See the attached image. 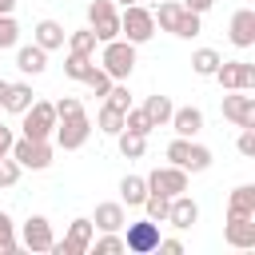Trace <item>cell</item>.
Returning <instances> with one entry per match:
<instances>
[{"label": "cell", "instance_id": "cell-1", "mask_svg": "<svg viewBox=\"0 0 255 255\" xmlns=\"http://www.w3.org/2000/svg\"><path fill=\"white\" fill-rule=\"evenodd\" d=\"M155 28L171 32V36H179V40H191V36H199V16L187 12V8L175 4V0H159V8H155Z\"/></svg>", "mask_w": 255, "mask_h": 255}, {"label": "cell", "instance_id": "cell-2", "mask_svg": "<svg viewBox=\"0 0 255 255\" xmlns=\"http://www.w3.org/2000/svg\"><path fill=\"white\" fill-rule=\"evenodd\" d=\"M100 68H104L112 80H128V76H131V68H135V44H128L124 36L108 40V44H104V52H100Z\"/></svg>", "mask_w": 255, "mask_h": 255}, {"label": "cell", "instance_id": "cell-3", "mask_svg": "<svg viewBox=\"0 0 255 255\" xmlns=\"http://www.w3.org/2000/svg\"><path fill=\"white\" fill-rule=\"evenodd\" d=\"M120 36L128 40V44H147L151 36H155V16L147 12V8H139V4H128L124 12H120Z\"/></svg>", "mask_w": 255, "mask_h": 255}, {"label": "cell", "instance_id": "cell-4", "mask_svg": "<svg viewBox=\"0 0 255 255\" xmlns=\"http://www.w3.org/2000/svg\"><path fill=\"white\" fill-rule=\"evenodd\" d=\"M56 143L64 147V151H76V147H84L88 143V135H92V120L84 116V108L80 112H68V116H60L56 120Z\"/></svg>", "mask_w": 255, "mask_h": 255}, {"label": "cell", "instance_id": "cell-5", "mask_svg": "<svg viewBox=\"0 0 255 255\" xmlns=\"http://www.w3.org/2000/svg\"><path fill=\"white\" fill-rule=\"evenodd\" d=\"M20 167H28V171H44V167H52V143L48 139H28V135H20V139H12V151H8Z\"/></svg>", "mask_w": 255, "mask_h": 255}, {"label": "cell", "instance_id": "cell-6", "mask_svg": "<svg viewBox=\"0 0 255 255\" xmlns=\"http://www.w3.org/2000/svg\"><path fill=\"white\" fill-rule=\"evenodd\" d=\"M167 159H171L175 167H183V171H207V167H211V147L175 135V139L167 143Z\"/></svg>", "mask_w": 255, "mask_h": 255}, {"label": "cell", "instance_id": "cell-7", "mask_svg": "<svg viewBox=\"0 0 255 255\" xmlns=\"http://www.w3.org/2000/svg\"><path fill=\"white\" fill-rule=\"evenodd\" d=\"M20 116H24V124H20V128H24V135H28V139H48V135L56 131V108H52L48 100H32Z\"/></svg>", "mask_w": 255, "mask_h": 255}, {"label": "cell", "instance_id": "cell-8", "mask_svg": "<svg viewBox=\"0 0 255 255\" xmlns=\"http://www.w3.org/2000/svg\"><path fill=\"white\" fill-rule=\"evenodd\" d=\"M92 235H96V223L88 215H80V219L68 223L64 239L52 243V255H84V251H92Z\"/></svg>", "mask_w": 255, "mask_h": 255}, {"label": "cell", "instance_id": "cell-9", "mask_svg": "<svg viewBox=\"0 0 255 255\" xmlns=\"http://www.w3.org/2000/svg\"><path fill=\"white\" fill-rule=\"evenodd\" d=\"M88 28L96 32L100 44L116 40V36H120V12H116V4H112V0H92V4H88Z\"/></svg>", "mask_w": 255, "mask_h": 255}, {"label": "cell", "instance_id": "cell-10", "mask_svg": "<svg viewBox=\"0 0 255 255\" xmlns=\"http://www.w3.org/2000/svg\"><path fill=\"white\" fill-rule=\"evenodd\" d=\"M215 80H219V88L223 92H251L255 88V64H247V60H219V68H215Z\"/></svg>", "mask_w": 255, "mask_h": 255}, {"label": "cell", "instance_id": "cell-11", "mask_svg": "<svg viewBox=\"0 0 255 255\" xmlns=\"http://www.w3.org/2000/svg\"><path fill=\"white\" fill-rule=\"evenodd\" d=\"M155 243H159V223H155V219H135V223H128V231H124V251H131V255H151Z\"/></svg>", "mask_w": 255, "mask_h": 255}, {"label": "cell", "instance_id": "cell-12", "mask_svg": "<svg viewBox=\"0 0 255 255\" xmlns=\"http://www.w3.org/2000/svg\"><path fill=\"white\" fill-rule=\"evenodd\" d=\"M223 120H231L235 128H255V96L247 92H227L223 96Z\"/></svg>", "mask_w": 255, "mask_h": 255}, {"label": "cell", "instance_id": "cell-13", "mask_svg": "<svg viewBox=\"0 0 255 255\" xmlns=\"http://www.w3.org/2000/svg\"><path fill=\"white\" fill-rule=\"evenodd\" d=\"M143 179H147V191H159V195H179V191H187V171L175 167V163L155 167V171L143 175Z\"/></svg>", "mask_w": 255, "mask_h": 255}, {"label": "cell", "instance_id": "cell-14", "mask_svg": "<svg viewBox=\"0 0 255 255\" xmlns=\"http://www.w3.org/2000/svg\"><path fill=\"white\" fill-rule=\"evenodd\" d=\"M52 243H56L52 223L44 215H28L24 219V231H20V247H28V251H52Z\"/></svg>", "mask_w": 255, "mask_h": 255}, {"label": "cell", "instance_id": "cell-15", "mask_svg": "<svg viewBox=\"0 0 255 255\" xmlns=\"http://www.w3.org/2000/svg\"><path fill=\"white\" fill-rule=\"evenodd\" d=\"M223 239H227V247H235V251H251V247H255V215H227Z\"/></svg>", "mask_w": 255, "mask_h": 255}, {"label": "cell", "instance_id": "cell-16", "mask_svg": "<svg viewBox=\"0 0 255 255\" xmlns=\"http://www.w3.org/2000/svg\"><path fill=\"white\" fill-rule=\"evenodd\" d=\"M163 223H171V227H179V231H187L191 223H199V203L187 195V191H179V195H171V203H167V219Z\"/></svg>", "mask_w": 255, "mask_h": 255}, {"label": "cell", "instance_id": "cell-17", "mask_svg": "<svg viewBox=\"0 0 255 255\" xmlns=\"http://www.w3.org/2000/svg\"><path fill=\"white\" fill-rule=\"evenodd\" d=\"M167 124H171V131H175V135L191 139V135H199V131H203V112H199V108H191V104H187V108H171V120H167Z\"/></svg>", "mask_w": 255, "mask_h": 255}, {"label": "cell", "instance_id": "cell-18", "mask_svg": "<svg viewBox=\"0 0 255 255\" xmlns=\"http://www.w3.org/2000/svg\"><path fill=\"white\" fill-rule=\"evenodd\" d=\"M227 36H231L235 48H251V44H255V12H251V8H239V12L231 16Z\"/></svg>", "mask_w": 255, "mask_h": 255}, {"label": "cell", "instance_id": "cell-19", "mask_svg": "<svg viewBox=\"0 0 255 255\" xmlns=\"http://www.w3.org/2000/svg\"><path fill=\"white\" fill-rule=\"evenodd\" d=\"M16 68H20L24 76H40V72L48 68V52H44L40 44H24V48H16Z\"/></svg>", "mask_w": 255, "mask_h": 255}, {"label": "cell", "instance_id": "cell-20", "mask_svg": "<svg viewBox=\"0 0 255 255\" xmlns=\"http://www.w3.org/2000/svg\"><path fill=\"white\" fill-rule=\"evenodd\" d=\"M32 44H40L44 52H52V48H64V40H68V32H64V24H56V20H40L36 28H32Z\"/></svg>", "mask_w": 255, "mask_h": 255}, {"label": "cell", "instance_id": "cell-21", "mask_svg": "<svg viewBox=\"0 0 255 255\" xmlns=\"http://www.w3.org/2000/svg\"><path fill=\"white\" fill-rule=\"evenodd\" d=\"M92 223H96L100 231H124V223H128V215H124V203H96V215H92Z\"/></svg>", "mask_w": 255, "mask_h": 255}, {"label": "cell", "instance_id": "cell-22", "mask_svg": "<svg viewBox=\"0 0 255 255\" xmlns=\"http://www.w3.org/2000/svg\"><path fill=\"white\" fill-rule=\"evenodd\" d=\"M227 215H255V183H239L227 195Z\"/></svg>", "mask_w": 255, "mask_h": 255}, {"label": "cell", "instance_id": "cell-23", "mask_svg": "<svg viewBox=\"0 0 255 255\" xmlns=\"http://www.w3.org/2000/svg\"><path fill=\"white\" fill-rule=\"evenodd\" d=\"M143 199H147V179H143V175H124V179H120V203L139 207Z\"/></svg>", "mask_w": 255, "mask_h": 255}, {"label": "cell", "instance_id": "cell-24", "mask_svg": "<svg viewBox=\"0 0 255 255\" xmlns=\"http://www.w3.org/2000/svg\"><path fill=\"white\" fill-rule=\"evenodd\" d=\"M171 108H175V104H171V96H159V92L143 100V112H147V120H151V128H163V124L171 120Z\"/></svg>", "mask_w": 255, "mask_h": 255}, {"label": "cell", "instance_id": "cell-25", "mask_svg": "<svg viewBox=\"0 0 255 255\" xmlns=\"http://www.w3.org/2000/svg\"><path fill=\"white\" fill-rule=\"evenodd\" d=\"M116 143H120V155L124 159H139L143 151H147V135H139V131H116Z\"/></svg>", "mask_w": 255, "mask_h": 255}, {"label": "cell", "instance_id": "cell-26", "mask_svg": "<svg viewBox=\"0 0 255 255\" xmlns=\"http://www.w3.org/2000/svg\"><path fill=\"white\" fill-rule=\"evenodd\" d=\"M219 60H223V56H219L215 48H195V52H191V72H195V76H215Z\"/></svg>", "mask_w": 255, "mask_h": 255}, {"label": "cell", "instance_id": "cell-27", "mask_svg": "<svg viewBox=\"0 0 255 255\" xmlns=\"http://www.w3.org/2000/svg\"><path fill=\"white\" fill-rule=\"evenodd\" d=\"M32 96H36V92H32V84H8V96H4V108L20 116V112H24L28 104H32Z\"/></svg>", "mask_w": 255, "mask_h": 255}, {"label": "cell", "instance_id": "cell-28", "mask_svg": "<svg viewBox=\"0 0 255 255\" xmlns=\"http://www.w3.org/2000/svg\"><path fill=\"white\" fill-rule=\"evenodd\" d=\"M96 128H100L104 135L124 131V112H120V108H112V104H104V108H100V116H96Z\"/></svg>", "mask_w": 255, "mask_h": 255}, {"label": "cell", "instance_id": "cell-29", "mask_svg": "<svg viewBox=\"0 0 255 255\" xmlns=\"http://www.w3.org/2000/svg\"><path fill=\"white\" fill-rule=\"evenodd\" d=\"M96 32L92 28H80V32H72L68 36V52H80V56H96Z\"/></svg>", "mask_w": 255, "mask_h": 255}, {"label": "cell", "instance_id": "cell-30", "mask_svg": "<svg viewBox=\"0 0 255 255\" xmlns=\"http://www.w3.org/2000/svg\"><path fill=\"white\" fill-rule=\"evenodd\" d=\"M92 68H96V60L92 56H80V52H68V60H64V76L68 80H84Z\"/></svg>", "mask_w": 255, "mask_h": 255}, {"label": "cell", "instance_id": "cell-31", "mask_svg": "<svg viewBox=\"0 0 255 255\" xmlns=\"http://www.w3.org/2000/svg\"><path fill=\"white\" fill-rule=\"evenodd\" d=\"M20 251V239H16V223L8 211H0V255H12Z\"/></svg>", "mask_w": 255, "mask_h": 255}, {"label": "cell", "instance_id": "cell-32", "mask_svg": "<svg viewBox=\"0 0 255 255\" xmlns=\"http://www.w3.org/2000/svg\"><path fill=\"white\" fill-rule=\"evenodd\" d=\"M167 203H171V195H159V191H147V199H143L139 207L147 211V219H155V223H163V219H167Z\"/></svg>", "mask_w": 255, "mask_h": 255}, {"label": "cell", "instance_id": "cell-33", "mask_svg": "<svg viewBox=\"0 0 255 255\" xmlns=\"http://www.w3.org/2000/svg\"><path fill=\"white\" fill-rule=\"evenodd\" d=\"M124 128H128V131H139V135H151V131H155L143 108H128V112H124Z\"/></svg>", "mask_w": 255, "mask_h": 255}, {"label": "cell", "instance_id": "cell-34", "mask_svg": "<svg viewBox=\"0 0 255 255\" xmlns=\"http://www.w3.org/2000/svg\"><path fill=\"white\" fill-rule=\"evenodd\" d=\"M104 104H112V108H120V112H128L131 108V92H128V84L120 80H112V88H108V96H104Z\"/></svg>", "mask_w": 255, "mask_h": 255}, {"label": "cell", "instance_id": "cell-35", "mask_svg": "<svg viewBox=\"0 0 255 255\" xmlns=\"http://www.w3.org/2000/svg\"><path fill=\"white\" fill-rule=\"evenodd\" d=\"M92 247H96V255H112V251H124V235H120V231H104L100 239L92 235Z\"/></svg>", "mask_w": 255, "mask_h": 255}, {"label": "cell", "instance_id": "cell-36", "mask_svg": "<svg viewBox=\"0 0 255 255\" xmlns=\"http://www.w3.org/2000/svg\"><path fill=\"white\" fill-rule=\"evenodd\" d=\"M84 84H88V88H92L96 96H108V88H112V76H108V72H104V68L96 64V68H92V72L84 76Z\"/></svg>", "mask_w": 255, "mask_h": 255}, {"label": "cell", "instance_id": "cell-37", "mask_svg": "<svg viewBox=\"0 0 255 255\" xmlns=\"http://www.w3.org/2000/svg\"><path fill=\"white\" fill-rule=\"evenodd\" d=\"M20 171H24V167H20L12 155H0V187H16Z\"/></svg>", "mask_w": 255, "mask_h": 255}, {"label": "cell", "instance_id": "cell-38", "mask_svg": "<svg viewBox=\"0 0 255 255\" xmlns=\"http://www.w3.org/2000/svg\"><path fill=\"white\" fill-rule=\"evenodd\" d=\"M16 40H20V24L12 16H0V48H16Z\"/></svg>", "mask_w": 255, "mask_h": 255}, {"label": "cell", "instance_id": "cell-39", "mask_svg": "<svg viewBox=\"0 0 255 255\" xmlns=\"http://www.w3.org/2000/svg\"><path fill=\"white\" fill-rule=\"evenodd\" d=\"M235 147H239V155H255V128H239V139H235Z\"/></svg>", "mask_w": 255, "mask_h": 255}, {"label": "cell", "instance_id": "cell-40", "mask_svg": "<svg viewBox=\"0 0 255 255\" xmlns=\"http://www.w3.org/2000/svg\"><path fill=\"white\" fill-rule=\"evenodd\" d=\"M52 108H56V120H60V116H68V112H80V108H84V104H80V100H76V96H64V100H56V104H52Z\"/></svg>", "mask_w": 255, "mask_h": 255}, {"label": "cell", "instance_id": "cell-41", "mask_svg": "<svg viewBox=\"0 0 255 255\" xmlns=\"http://www.w3.org/2000/svg\"><path fill=\"white\" fill-rule=\"evenodd\" d=\"M155 251H167V255H183V243H179V239H163V235H159Z\"/></svg>", "mask_w": 255, "mask_h": 255}, {"label": "cell", "instance_id": "cell-42", "mask_svg": "<svg viewBox=\"0 0 255 255\" xmlns=\"http://www.w3.org/2000/svg\"><path fill=\"white\" fill-rule=\"evenodd\" d=\"M12 139H16V135H12V128H8V124H0V155H8V151H12Z\"/></svg>", "mask_w": 255, "mask_h": 255}, {"label": "cell", "instance_id": "cell-43", "mask_svg": "<svg viewBox=\"0 0 255 255\" xmlns=\"http://www.w3.org/2000/svg\"><path fill=\"white\" fill-rule=\"evenodd\" d=\"M211 4H215V0H183V8H187V12H195V16H203Z\"/></svg>", "mask_w": 255, "mask_h": 255}, {"label": "cell", "instance_id": "cell-44", "mask_svg": "<svg viewBox=\"0 0 255 255\" xmlns=\"http://www.w3.org/2000/svg\"><path fill=\"white\" fill-rule=\"evenodd\" d=\"M12 8H16V0H0V16H12Z\"/></svg>", "mask_w": 255, "mask_h": 255}, {"label": "cell", "instance_id": "cell-45", "mask_svg": "<svg viewBox=\"0 0 255 255\" xmlns=\"http://www.w3.org/2000/svg\"><path fill=\"white\" fill-rule=\"evenodd\" d=\"M4 96H8V80H0V108H4Z\"/></svg>", "mask_w": 255, "mask_h": 255}, {"label": "cell", "instance_id": "cell-46", "mask_svg": "<svg viewBox=\"0 0 255 255\" xmlns=\"http://www.w3.org/2000/svg\"><path fill=\"white\" fill-rule=\"evenodd\" d=\"M112 4H124V8H128V4H135V0H112Z\"/></svg>", "mask_w": 255, "mask_h": 255}, {"label": "cell", "instance_id": "cell-47", "mask_svg": "<svg viewBox=\"0 0 255 255\" xmlns=\"http://www.w3.org/2000/svg\"><path fill=\"white\" fill-rule=\"evenodd\" d=\"M155 4H159V0H155Z\"/></svg>", "mask_w": 255, "mask_h": 255}]
</instances>
